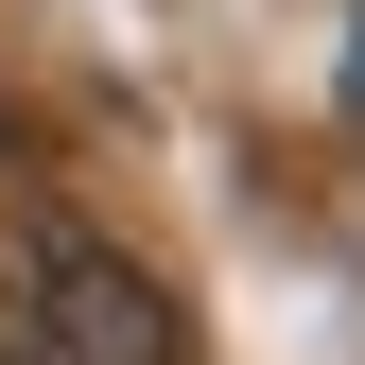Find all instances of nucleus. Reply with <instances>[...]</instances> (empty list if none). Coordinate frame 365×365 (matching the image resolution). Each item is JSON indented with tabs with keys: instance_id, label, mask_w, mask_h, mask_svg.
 <instances>
[{
	"instance_id": "obj_1",
	"label": "nucleus",
	"mask_w": 365,
	"mask_h": 365,
	"mask_svg": "<svg viewBox=\"0 0 365 365\" xmlns=\"http://www.w3.org/2000/svg\"><path fill=\"white\" fill-rule=\"evenodd\" d=\"M174 296L140 261L105 244V226H35L18 244V365H174Z\"/></svg>"
},
{
	"instance_id": "obj_3",
	"label": "nucleus",
	"mask_w": 365,
	"mask_h": 365,
	"mask_svg": "<svg viewBox=\"0 0 365 365\" xmlns=\"http://www.w3.org/2000/svg\"><path fill=\"white\" fill-rule=\"evenodd\" d=\"M0 365H18V348H0Z\"/></svg>"
},
{
	"instance_id": "obj_2",
	"label": "nucleus",
	"mask_w": 365,
	"mask_h": 365,
	"mask_svg": "<svg viewBox=\"0 0 365 365\" xmlns=\"http://www.w3.org/2000/svg\"><path fill=\"white\" fill-rule=\"evenodd\" d=\"M348 105H365V53H348Z\"/></svg>"
}]
</instances>
